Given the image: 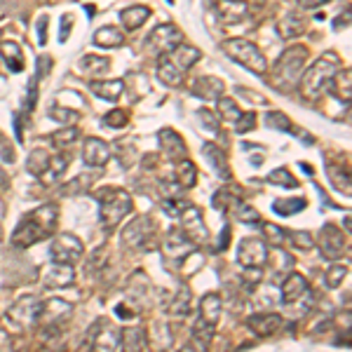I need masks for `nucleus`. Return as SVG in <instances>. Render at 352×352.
<instances>
[{
    "label": "nucleus",
    "instance_id": "nucleus-1",
    "mask_svg": "<svg viewBox=\"0 0 352 352\" xmlns=\"http://www.w3.org/2000/svg\"><path fill=\"white\" fill-rule=\"evenodd\" d=\"M59 223V207L57 205H42L33 212L24 214L21 216L19 225L14 228L12 233V244L19 247V249H29L36 242L47 240L49 235H54Z\"/></svg>",
    "mask_w": 352,
    "mask_h": 352
},
{
    "label": "nucleus",
    "instance_id": "nucleus-2",
    "mask_svg": "<svg viewBox=\"0 0 352 352\" xmlns=\"http://www.w3.org/2000/svg\"><path fill=\"white\" fill-rule=\"evenodd\" d=\"M338 71H340V57L336 52H327L322 59H317L301 75V92H303V97L310 99V101H317L329 90V85H331L334 75Z\"/></svg>",
    "mask_w": 352,
    "mask_h": 352
},
{
    "label": "nucleus",
    "instance_id": "nucleus-3",
    "mask_svg": "<svg viewBox=\"0 0 352 352\" xmlns=\"http://www.w3.org/2000/svg\"><path fill=\"white\" fill-rule=\"evenodd\" d=\"M305 62H307V49L301 45H294L289 47L287 52H282L271 75L273 85L282 92L284 90L289 92L291 87H296V82L301 80V75H303L305 71Z\"/></svg>",
    "mask_w": 352,
    "mask_h": 352
},
{
    "label": "nucleus",
    "instance_id": "nucleus-4",
    "mask_svg": "<svg viewBox=\"0 0 352 352\" xmlns=\"http://www.w3.org/2000/svg\"><path fill=\"white\" fill-rule=\"evenodd\" d=\"M97 202L99 221H101L103 228H115L134 209L131 195L123 188H101L97 192Z\"/></svg>",
    "mask_w": 352,
    "mask_h": 352
},
{
    "label": "nucleus",
    "instance_id": "nucleus-5",
    "mask_svg": "<svg viewBox=\"0 0 352 352\" xmlns=\"http://www.w3.org/2000/svg\"><path fill=\"white\" fill-rule=\"evenodd\" d=\"M221 47L233 62L242 64L247 71H251V73H256V75L268 73V59L263 57V52L254 45V42L244 40V38H230V40H225Z\"/></svg>",
    "mask_w": 352,
    "mask_h": 352
},
{
    "label": "nucleus",
    "instance_id": "nucleus-6",
    "mask_svg": "<svg viewBox=\"0 0 352 352\" xmlns=\"http://www.w3.org/2000/svg\"><path fill=\"white\" fill-rule=\"evenodd\" d=\"M155 238H158V225L148 216L134 218V221L123 230V244L127 247L129 251H139V254H146V251L155 249L158 247Z\"/></svg>",
    "mask_w": 352,
    "mask_h": 352
},
{
    "label": "nucleus",
    "instance_id": "nucleus-7",
    "mask_svg": "<svg viewBox=\"0 0 352 352\" xmlns=\"http://www.w3.org/2000/svg\"><path fill=\"white\" fill-rule=\"evenodd\" d=\"M38 315H40V299L38 296H21L16 303L5 312V324L12 329L14 334L29 331V329L38 327Z\"/></svg>",
    "mask_w": 352,
    "mask_h": 352
},
{
    "label": "nucleus",
    "instance_id": "nucleus-8",
    "mask_svg": "<svg viewBox=\"0 0 352 352\" xmlns=\"http://www.w3.org/2000/svg\"><path fill=\"white\" fill-rule=\"evenodd\" d=\"M181 218V233L188 238L195 247H207L209 244V230L202 218V212L192 205H186L179 214Z\"/></svg>",
    "mask_w": 352,
    "mask_h": 352
},
{
    "label": "nucleus",
    "instance_id": "nucleus-9",
    "mask_svg": "<svg viewBox=\"0 0 352 352\" xmlns=\"http://www.w3.org/2000/svg\"><path fill=\"white\" fill-rule=\"evenodd\" d=\"M82 348L95 350H118L120 348V329H115L108 320H99L87 331V340H82Z\"/></svg>",
    "mask_w": 352,
    "mask_h": 352
},
{
    "label": "nucleus",
    "instance_id": "nucleus-10",
    "mask_svg": "<svg viewBox=\"0 0 352 352\" xmlns=\"http://www.w3.org/2000/svg\"><path fill=\"white\" fill-rule=\"evenodd\" d=\"M71 312H73V303L62 299H49V301H40V315H38V327L42 329H54L62 327V322L71 320Z\"/></svg>",
    "mask_w": 352,
    "mask_h": 352
},
{
    "label": "nucleus",
    "instance_id": "nucleus-11",
    "mask_svg": "<svg viewBox=\"0 0 352 352\" xmlns=\"http://www.w3.org/2000/svg\"><path fill=\"white\" fill-rule=\"evenodd\" d=\"M82 251V242L71 233H62L57 235L49 247V256H52V263H66V266H73L75 261H80Z\"/></svg>",
    "mask_w": 352,
    "mask_h": 352
},
{
    "label": "nucleus",
    "instance_id": "nucleus-12",
    "mask_svg": "<svg viewBox=\"0 0 352 352\" xmlns=\"http://www.w3.org/2000/svg\"><path fill=\"white\" fill-rule=\"evenodd\" d=\"M181 42H184V33L176 29L174 24H162V26H158V29H153V33L146 40V45L151 47L158 57H162V54L172 52L174 47H179Z\"/></svg>",
    "mask_w": 352,
    "mask_h": 352
},
{
    "label": "nucleus",
    "instance_id": "nucleus-13",
    "mask_svg": "<svg viewBox=\"0 0 352 352\" xmlns=\"http://www.w3.org/2000/svg\"><path fill=\"white\" fill-rule=\"evenodd\" d=\"M345 238L348 233L343 235V230H338L334 223H324L322 230H320V251H322V258L327 261H338L345 251Z\"/></svg>",
    "mask_w": 352,
    "mask_h": 352
},
{
    "label": "nucleus",
    "instance_id": "nucleus-14",
    "mask_svg": "<svg viewBox=\"0 0 352 352\" xmlns=\"http://www.w3.org/2000/svg\"><path fill=\"white\" fill-rule=\"evenodd\" d=\"M238 261L244 268H263L268 263V244L258 238H244L240 242Z\"/></svg>",
    "mask_w": 352,
    "mask_h": 352
},
{
    "label": "nucleus",
    "instance_id": "nucleus-15",
    "mask_svg": "<svg viewBox=\"0 0 352 352\" xmlns=\"http://www.w3.org/2000/svg\"><path fill=\"white\" fill-rule=\"evenodd\" d=\"M162 249L169 258H174L176 263H181V261H186V258H190L197 247L192 244L184 233H181V228H172L167 233V238H164Z\"/></svg>",
    "mask_w": 352,
    "mask_h": 352
},
{
    "label": "nucleus",
    "instance_id": "nucleus-16",
    "mask_svg": "<svg viewBox=\"0 0 352 352\" xmlns=\"http://www.w3.org/2000/svg\"><path fill=\"white\" fill-rule=\"evenodd\" d=\"M282 324H284V320L277 315V312H254V315L247 317V327H249L258 338L273 336L275 331H279Z\"/></svg>",
    "mask_w": 352,
    "mask_h": 352
},
{
    "label": "nucleus",
    "instance_id": "nucleus-17",
    "mask_svg": "<svg viewBox=\"0 0 352 352\" xmlns=\"http://www.w3.org/2000/svg\"><path fill=\"white\" fill-rule=\"evenodd\" d=\"M310 294V289H307V282L303 275L299 273H289L284 275V282H282V303L284 305H296L301 299H305V296Z\"/></svg>",
    "mask_w": 352,
    "mask_h": 352
},
{
    "label": "nucleus",
    "instance_id": "nucleus-18",
    "mask_svg": "<svg viewBox=\"0 0 352 352\" xmlns=\"http://www.w3.org/2000/svg\"><path fill=\"white\" fill-rule=\"evenodd\" d=\"M82 160L90 167H103L108 160H111V146L106 141L97 139V136H90V139L82 144Z\"/></svg>",
    "mask_w": 352,
    "mask_h": 352
},
{
    "label": "nucleus",
    "instance_id": "nucleus-19",
    "mask_svg": "<svg viewBox=\"0 0 352 352\" xmlns=\"http://www.w3.org/2000/svg\"><path fill=\"white\" fill-rule=\"evenodd\" d=\"M73 282H75V271L73 266H66V263H54V266L42 275V287L45 289L71 287Z\"/></svg>",
    "mask_w": 352,
    "mask_h": 352
},
{
    "label": "nucleus",
    "instance_id": "nucleus-20",
    "mask_svg": "<svg viewBox=\"0 0 352 352\" xmlns=\"http://www.w3.org/2000/svg\"><path fill=\"white\" fill-rule=\"evenodd\" d=\"M216 10H218L216 12L218 19L228 26L240 24V21H244L247 16H249V5H247L244 0H218Z\"/></svg>",
    "mask_w": 352,
    "mask_h": 352
},
{
    "label": "nucleus",
    "instance_id": "nucleus-21",
    "mask_svg": "<svg viewBox=\"0 0 352 352\" xmlns=\"http://www.w3.org/2000/svg\"><path fill=\"white\" fill-rule=\"evenodd\" d=\"M158 141H160V148H162V153H164L167 160L176 162V160H181V158H186V144L174 129H169V127L160 129Z\"/></svg>",
    "mask_w": 352,
    "mask_h": 352
},
{
    "label": "nucleus",
    "instance_id": "nucleus-22",
    "mask_svg": "<svg viewBox=\"0 0 352 352\" xmlns=\"http://www.w3.org/2000/svg\"><path fill=\"white\" fill-rule=\"evenodd\" d=\"M223 90H225L223 80L212 78V75H202V78L192 80V85H190V95L197 99H205V101L223 97Z\"/></svg>",
    "mask_w": 352,
    "mask_h": 352
},
{
    "label": "nucleus",
    "instance_id": "nucleus-23",
    "mask_svg": "<svg viewBox=\"0 0 352 352\" xmlns=\"http://www.w3.org/2000/svg\"><path fill=\"white\" fill-rule=\"evenodd\" d=\"M158 80L167 87H181V82H184V71L172 62L169 54L158 57Z\"/></svg>",
    "mask_w": 352,
    "mask_h": 352
},
{
    "label": "nucleus",
    "instance_id": "nucleus-24",
    "mask_svg": "<svg viewBox=\"0 0 352 352\" xmlns=\"http://www.w3.org/2000/svg\"><path fill=\"white\" fill-rule=\"evenodd\" d=\"M108 68H111V59L97 57V54H87V57H82L80 64H78V73L85 75V78H97V75H106Z\"/></svg>",
    "mask_w": 352,
    "mask_h": 352
},
{
    "label": "nucleus",
    "instance_id": "nucleus-25",
    "mask_svg": "<svg viewBox=\"0 0 352 352\" xmlns=\"http://www.w3.org/2000/svg\"><path fill=\"white\" fill-rule=\"evenodd\" d=\"M305 26L307 21L301 12H287L277 21V31L282 38H299L301 33H305Z\"/></svg>",
    "mask_w": 352,
    "mask_h": 352
},
{
    "label": "nucleus",
    "instance_id": "nucleus-26",
    "mask_svg": "<svg viewBox=\"0 0 352 352\" xmlns=\"http://www.w3.org/2000/svg\"><path fill=\"white\" fill-rule=\"evenodd\" d=\"M221 305L223 303L218 294H205L200 301V320L216 327L218 320H221Z\"/></svg>",
    "mask_w": 352,
    "mask_h": 352
},
{
    "label": "nucleus",
    "instance_id": "nucleus-27",
    "mask_svg": "<svg viewBox=\"0 0 352 352\" xmlns=\"http://www.w3.org/2000/svg\"><path fill=\"white\" fill-rule=\"evenodd\" d=\"M202 153L209 158V164L214 167V172L221 176L223 181H230V167H228V158L225 153L218 148L216 144H205L202 146Z\"/></svg>",
    "mask_w": 352,
    "mask_h": 352
},
{
    "label": "nucleus",
    "instance_id": "nucleus-28",
    "mask_svg": "<svg viewBox=\"0 0 352 352\" xmlns=\"http://www.w3.org/2000/svg\"><path fill=\"white\" fill-rule=\"evenodd\" d=\"M92 95H97L99 99H106V101H118L123 97L125 82L123 80H95L90 85Z\"/></svg>",
    "mask_w": 352,
    "mask_h": 352
},
{
    "label": "nucleus",
    "instance_id": "nucleus-29",
    "mask_svg": "<svg viewBox=\"0 0 352 352\" xmlns=\"http://www.w3.org/2000/svg\"><path fill=\"white\" fill-rule=\"evenodd\" d=\"M148 16H151V10H148L146 5H134V8H127L120 12V24L127 31H136L146 24Z\"/></svg>",
    "mask_w": 352,
    "mask_h": 352
},
{
    "label": "nucleus",
    "instance_id": "nucleus-30",
    "mask_svg": "<svg viewBox=\"0 0 352 352\" xmlns=\"http://www.w3.org/2000/svg\"><path fill=\"white\" fill-rule=\"evenodd\" d=\"M327 176H329L331 186L338 192H345V195H350V169L348 167H343V164H336V162H329L327 164Z\"/></svg>",
    "mask_w": 352,
    "mask_h": 352
},
{
    "label": "nucleus",
    "instance_id": "nucleus-31",
    "mask_svg": "<svg viewBox=\"0 0 352 352\" xmlns=\"http://www.w3.org/2000/svg\"><path fill=\"white\" fill-rule=\"evenodd\" d=\"M120 348L123 350H146L148 338L144 329H120Z\"/></svg>",
    "mask_w": 352,
    "mask_h": 352
},
{
    "label": "nucleus",
    "instance_id": "nucleus-32",
    "mask_svg": "<svg viewBox=\"0 0 352 352\" xmlns=\"http://www.w3.org/2000/svg\"><path fill=\"white\" fill-rule=\"evenodd\" d=\"M169 57H172V62L186 73L192 64L200 62V49L188 47V45H179V47H174L172 52H169Z\"/></svg>",
    "mask_w": 352,
    "mask_h": 352
},
{
    "label": "nucleus",
    "instance_id": "nucleus-33",
    "mask_svg": "<svg viewBox=\"0 0 352 352\" xmlns=\"http://www.w3.org/2000/svg\"><path fill=\"white\" fill-rule=\"evenodd\" d=\"M0 54H3L5 64H8V68L12 73H21L24 71V52H21V47L16 42H3L0 45Z\"/></svg>",
    "mask_w": 352,
    "mask_h": 352
},
{
    "label": "nucleus",
    "instance_id": "nucleus-34",
    "mask_svg": "<svg viewBox=\"0 0 352 352\" xmlns=\"http://www.w3.org/2000/svg\"><path fill=\"white\" fill-rule=\"evenodd\" d=\"M172 315L174 317H188L192 312V294L188 289V284H181L179 287V294H174L172 299Z\"/></svg>",
    "mask_w": 352,
    "mask_h": 352
},
{
    "label": "nucleus",
    "instance_id": "nucleus-35",
    "mask_svg": "<svg viewBox=\"0 0 352 352\" xmlns=\"http://www.w3.org/2000/svg\"><path fill=\"white\" fill-rule=\"evenodd\" d=\"M174 176H176V184H179L181 188H192V186H195V179H197V169L190 160L181 158V160H176Z\"/></svg>",
    "mask_w": 352,
    "mask_h": 352
},
{
    "label": "nucleus",
    "instance_id": "nucleus-36",
    "mask_svg": "<svg viewBox=\"0 0 352 352\" xmlns=\"http://www.w3.org/2000/svg\"><path fill=\"white\" fill-rule=\"evenodd\" d=\"M123 42H125V36L118 29H113V26H103V29H99L95 33V45L103 47V49L120 47Z\"/></svg>",
    "mask_w": 352,
    "mask_h": 352
},
{
    "label": "nucleus",
    "instance_id": "nucleus-37",
    "mask_svg": "<svg viewBox=\"0 0 352 352\" xmlns=\"http://www.w3.org/2000/svg\"><path fill=\"white\" fill-rule=\"evenodd\" d=\"M350 82H352V73L348 68L345 71H338L336 75H334L331 85H329V90H334V95H336L338 101H345L350 103Z\"/></svg>",
    "mask_w": 352,
    "mask_h": 352
},
{
    "label": "nucleus",
    "instance_id": "nucleus-38",
    "mask_svg": "<svg viewBox=\"0 0 352 352\" xmlns=\"http://www.w3.org/2000/svg\"><path fill=\"white\" fill-rule=\"evenodd\" d=\"M49 158H52V155H49L47 151H42V148H36V151H31L29 153V160H26V172L40 179V176L45 174L47 164H49Z\"/></svg>",
    "mask_w": 352,
    "mask_h": 352
},
{
    "label": "nucleus",
    "instance_id": "nucleus-39",
    "mask_svg": "<svg viewBox=\"0 0 352 352\" xmlns=\"http://www.w3.org/2000/svg\"><path fill=\"white\" fill-rule=\"evenodd\" d=\"M66 169H68V158H66V155H52V158H49V164H47L45 174L40 176V181H45V184H57Z\"/></svg>",
    "mask_w": 352,
    "mask_h": 352
},
{
    "label": "nucleus",
    "instance_id": "nucleus-40",
    "mask_svg": "<svg viewBox=\"0 0 352 352\" xmlns=\"http://www.w3.org/2000/svg\"><path fill=\"white\" fill-rule=\"evenodd\" d=\"M78 136H80V129L75 127V125H62V129L49 134V141H52L57 148H66V146L75 144Z\"/></svg>",
    "mask_w": 352,
    "mask_h": 352
},
{
    "label": "nucleus",
    "instance_id": "nucleus-41",
    "mask_svg": "<svg viewBox=\"0 0 352 352\" xmlns=\"http://www.w3.org/2000/svg\"><path fill=\"white\" fill-rule=\"evenodd\" d=\"M307 207V202L303 197H291V200H275L273 202V212L279 216H294V214L303 212Z\"/></svg>",
    "mask_w": 352,
    "mask_h": 352
},
{
    "label": "nucleus",
    "instance_id": "nucleus-42",
    "mask_svg": "<svg viewBox=\"0 0 352 352\" xmlns=\"http://www.w3.org/2000/svg\"><path fill=\"white\" fill-rule=\"evenodd\" d=\"M92 184H95V176H87V174L75 176L73 181H68V184H66L64 188L59 190V195H64V197L80 195V192H87V190H90V188H92Z\"/></svg>",
    "mask_w": 352,
    "mask_h": 352
},
{
    "label": "nucleus",
    "instance_id": "nucleus-43",
    "mask_svg": "<svg viewBox=\"0 0 352 352\" xmlns=\"http://www.w3.org/2000/svg\"><path fill=\"white\" fill-rule=\"evenodd\" d=\"M263 233H266V244L268 247H275V249H282L287 244V230L279 228L275 223H263Z\"/></svg>",
    "mask_w": 352,
    "mask_h": 352
},
{
    "label": "nucleus",
    "instance_id": "nucleus-44",
    "mask_svg": "<svg viewBox=\"0 0 352 352\" xmlns=\"http://www.w3.org/2000/svg\"><path fill=\"white\" fill-rule=\"evenodd\" d=\"M268 181L275 186H282V188H299L301 186L287 167H279V169H275V172H271L268 174Z\"/></svg>",
    "mask_w": 352,
    "mask_h": 352
},
{
    "label": "nucleus",
    "instance_id": "nucleus-45",
    "mask_svg": "<svg viewBox=\"0 0 352 352\" xmlns=\"http://www.w3.org/2000/svg\"><path fill=\"white\" fill-rule=\"evenodd\" d=\"M266 125H268V127H273V129H279V131H294V134H296V129H294V125H291V120H289L284 113H279V111L266 113Z\"/></svg>",
    "mask_w": 352,
    "mask_h": 352
},
{
    "label": "nucleus",
    "instance_id": "nucleus-46",
    "mask_svg": "<svg viewBox=\"0 0 352 352\" xmlns=\"http://www.w3.org/2000/svg\"><path fill=\"white\" fill-rule=\"evenodd\" d=\"M345 275H348V266H331L327 273H324V284L329 289H338L343 284Z\"/></svg>",
    "mask_w": 352,
    "mask_h": 352
},
{
    "label": "nucleus",
    "instance_id": "nucleus-47",
    "mask_svg": "<svg viewBox=\"0 0 352 352\" xmlns=\"http://www.w3.org/2000/svg\"><path fill=\"white\" fill-rule=\"evenodd\" d=\"M287 242H291L294 247H299V249H312L315 247V240H312V235L307 233V230H289L287 233Z\"/></svg>",
    "mask_w": 352,
    "mask_h": 352
},
{
    "label": "nucleus",
    "instance_id": "nucleus-48",
    "mask_svg": "<svg viewBox=\"0 0 352 352\" xmlns=\"http://www.w3.org/2000/svg\"><path fill=\"white\" fill-rule=\"evenodd\" d=\"M218 113L223 115L228 123H235V120L240 118L242 111L238 108V103L233 101V99H228V97H218Z\"/></svg>",
    "mask_w": 352,
    "mask_h": 352
},
{
    "label": "nucleus",
    "instance_id": "nucleus-49",
    "mask_svg": "<svg viewBox=\"0 0 352 352\" xmlns=\"http://www.w3.org/2000/svg\"><path fill=\"white\" fill-rule=\"evenodd\" d=\"M101 123H103V127H108V129H125V127H127V113L113 108L111 113L103 115Z\"/></svg>",
    "mask_w": 352,
    "mask_h": 352
},
{
    "label": "nucleus",
    "instance_id": "nucleus-50",
    "mask_svg": "<svg viewBox=\"0 0 352 352\" xmlns=\"http://www.w3.org/2000/svg\"><path fill=\"white\" fill-rule=\"evenodd\" d=\"M238 218L242 223H251V225H258L261 223V214L256 212L251 205H247V202H238Z\"/></svg>",
    "mask_w": 352,
    "mask_h": 352
},
{
    "label": "nucleus",
    "instance_id": "nucleus-51",
    "mask_svg": "<svg viewBox=\"0 0 352 352\" xmlns=\"http://www.w3.org/2000/svg\"><path fill=\"white\" fill-rule=\"evenodd\" d=\"M233 125H235V131H238V134H244V131H251V129L256 127V113H254V111L242 113Z\"/></svg>",
    "mask_w": 352,
    "mask_h": 352
},
{
    "label": "nucleus",
    "instance_id": "nucleus-52",
    "mask_svg": "<svg viewBox=\"0 0 352 352\" xmlns=\"http://www.w3.org/2000/svg\"><path fill=\"white\" fill-rule=\"evenodd\" d=\"M49 115H52V118L57 120V123H62V125H73L75 120H80V113L78 111H68V108H52Z\"/></svg>",
    "mask_w": 352,
    "mask_h": 352
},
{
    "label": "nucleus",
    "instance_id": "nucleus-53",
    "mask_svg": "<svg viewBox=\"0 0 352 352\" xmlns=\"http://www.w3.org/2000/svg\"><path fill=\"white\" fill-rule=\"evenodd\" d=\"M230 200H233V195H230L228 190H216V192H214V197H212V205L216 207L218 212L225 214V212H230V205H233Z\"/></svg>",
    "mask_w": 352,
    "mask_h": 352
},
{
    "label": "nucleus",
    "instance_id": "nucleus-54",
    "mask_svg": "<svg viewBox=\"0 0 352 352\" xmlns=\"http://www.w3.org/2000/svg\"><path fill=\"white\" fill-rule=\"evenodd\" d=\"M0 160L5 164H12L14 162V148L10 144L8 139H5L3 134H0Z\"/></svg>",
    "mask_w": 352,
    "mask_h": 352
},
{
    "label": "nucleus",
    "instance_id": "nucleus-55",
    "mask_svg": "<svg viewBox=\"0 0 352 352\" xmlns=\"http://www.w3.org/2000/svg\"><path fill=\"white\" fill-rule=\"evenodd\" d=\"M197 118L205 120V127L212 131V134H216V131H218V120H216V115H212V111L200 108V111H197Z\"/></svg>",
    "mask_w": 352,
    "mask_h": 352
},
{
    "label": "nucleus",
    "instance_id": "nucleus-56",
    "mask_svg": "<svg viewBox=\"0 0 352 352\" xmlns=\"http://www.w3.org/2000/svg\"><path fill=\"white\" fill-rule=\"evenodd\" d=\"M36 101H38V78L33 75V78L29 80V99H26V108L33 111V108H36Z\"/></svg>",
    "mask_w": 352,
    "mask_h": 352
},
{
    "label": "nucleus",
    "instance_id": "nucleus-57",
    "mask_svg": "<svg viewBox=\"0 0 352 352\" xmlns=\"http://www.w3.org/2000/svg\"><path fill=\"white\" fill-rule=\"evenodd\" d=\"M71 26H73V16H71V14H64V19H62V31H59V42H66V40H68Z\"/></svg>",
    "mask_w": 352,
    "mask_h": 352
},
{
    "label": "nucleus",
    "instance_id": "nucleus-58",
    "mask_svg": "<svg viewBox=\"0 0 352 352\" xmlns=\"http://www.w3.org/2000/svg\"><path fill=\"white\" fill-rule=\"evenodd\" d=\"M115 315H118L120 320H131V317H136V310L129 307L127 303H120V305H115Z\"/></svg>",
    "mask_w": 352,
    "mask_h": 352
},
{
    "label": "nucleus",
    "instance_id": "nucleus-59",
    "mask_svg": "<svg viewBox=\"0 0 352 352\" xmlns=\"http://www.w3.org/2000/svg\"><path fill=\"white\" fill-rule=\"evenodd\" d=\"M49 66H52V59H49L47 54H45V57H38V73H36L38 80H40L42 75L49 73Z\"/></svg>",
    "mask_w": 352,
    "mask_h": 352
},
{
    "label": "nucleus",
    "instance_id": "nucleus-60",
    "mask_svg": "<svg viewBox=\"0 0 352 352\" xmlns=\"http://www.w3.org/2000/svg\"><path fill=\"white\" fill-rule=\"evenodd\" d=\"M38 42H40V45L47 42V16L45 14L38 19Z\"/></svg>",
    "mask_w": 352,
    "mask_h": 352
},
{
    "label": "nucleus",
    "instance_id": "nucleus-61",
    "mask_svg": "<svg viewBox=\"0 0 352 352\" xmlns=\"http://www.w3.org/2000/svg\"><path fill=\"white\" fill-rule=\"evenodd\" d=\"M324 3H329V0H299V5L303 10H315V8H322Z\"/></svg>",
    "mask_w": 352,
    "mask_h": 352
},
{
    "label": "nucleus",
    "instance_id": "nucleus-62",
    "mask_svg": "<svg viewBox=\"0 0 352 352\" xmlns=\"http://www.w3.org/2000/svg\"><path fill=\"white\" fill-rule=\"evenodd\" d=\"M228 235H230V225H223V230H221V242H218V247H216L218 251H223V249H225V244H228Z\"/></svg>",
    "mask_w": 352,
    "mask_h": 352
},
{
    "label": "nucleus",
    "instance_id": "nucleus-63",
    "mask_svg": "<svg viewBox=\"0 0 352 352\" xmlns=\"http://www.w3.org/2000/svg\"><path fill=\"white\" fill-rule=\"evenodd\" d=\"M14 129H16V139L24 141V131H21V118H19V115H14Z\"/></svg>",
    "mask_w": 352,
    "mask_h": 352
},
{
    "label": "nucleus",
    "instance_id": "nucleus-64",
    "mask_svg": "<svg viewBox=\"0 0 352 352\" xmlns=\"http://www.w3.org/2000/svg\"><path fill=\"white\" fill-rule=\"evenodd\" d=\"M348 24H350V14L338 16V19H336V24H334V29H340V26H348Z\"/></svg>",
    "mask_w": 352,
    "mask_h": 352
}]
</instances>
